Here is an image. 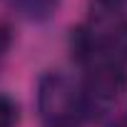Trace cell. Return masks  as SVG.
I'll return each instance as SVG.
<instances>
[{
  "instance_id": "cell-1",
  "label": "cell",
  "mask_w": 127,
  "mask_h": 127,
  "mask_svg": "<svg viewBox=\"0 0 127 127\" xmlns=\"http://www.w3.org/2000/svg\"><path fill=\"white\" fill-rule=\"evenodd\" d=\"M37 110L47 127H75L77 117L87 110L82 87H77L67 75L47 72L37 85Z\"/></svg>"
},
{
  "instance_id": "cell-2",
  "label": "cell",
  "mask_w": 127,
  "mask_h": 127,
  "mask_svg": "<svg viewBox=\"0 0 127 127\" xmlns=\"http://www.w3.org/2000/svg\"><path fill=\"white\" fill-rule=\"evenodd\" d=\"M127 87V72L122 65L105 57H97L95 65L90 67L85 85H82V95L90 102H112L117 100Z\"/></svg>"
},
{
  "instance_id": "cell-3",
  "label": "cell",
  "mask_w": 127,
  "mask_h": 127,
  "mask_svg": "<svg viewBox=\"0 0 127 127\" xmlns=\"http://www.w3.org/2000/svg\"><path fill=\"white\" fill-rule=\"evenodd\" d=\"M97 57L112 60L117 65H127V23H117L110 32L100 37V50Z\"/></svg>"
},
{
  "instance_id": "cell-4",
  "label": "cell",
  "mask_w": 127,
  "mask_h": 127,
  "mask_svg": "<svg viewBox=\"0 0 127 127\" xmlns=\"http://www.w3.org/2000/svg\"><path fill=\"white\" fill-rule=\"evenodd\" d=\"M60 0H13V5L30 20H40V18H47L55 8H57Z\"/></svg>"
},
{
  "instance_id": "cell-5",
  "label": "cell",
  "mask_w": 127,
  "mask_h": 127,
  "mask_svg": "<svg viewBox=\"0 0 127 127\" xmlns=\"http://www.w3.org/2000/svg\"><path fill=\"white\" fill-rule=\"evenodd\" d=\"M92 5V18L97 23L102 20H110V18H117L125 8V0H90Z\"/></svg>"
},
{
  "instance_id": "cell-6",
  "label": "cell",
  "mask_w": 127,
  "mask_h": 127,
  "mask_svg": "<svg viewBox=\"0 0 127 127\" xmlns=\"http://www.w3.org/2000/svg\"><path fill=\"white\" fill-rule=\"evenodd\" d=\"M15 125H18V105L8 95H0V127H15Z\"/></svg>"
},
{
  "instance_id": "cell-7",
  "label": "cell",
  "mask_w": 127,
  "mask_h": 127,
  "mask_svg": "<svg viewBox=\"0 0 127 127\" xmlns=\"http://www.w3.org/2000/svg\"><path fill=\"white\" fill-rule=\"evenodd\" d=\"M8 45H10V35H8V28H3V25H0V55H3V52L8 50Z\"/></svg>"
},
{
  "instance_id": "cell-8",
  "label": "cell",
  "mask_w": 127,
  "mask_h": 127,
  "mask_svg": "<svg viewBox=\"0 0 127 127\" xmlns=\"http://www.w3.org/2000/svg\"><path fill=\"white\" fill-rule=\"evenodd\" d=\"M125 122H127V120H125Z\"/></svg>"
}]
</instances>
